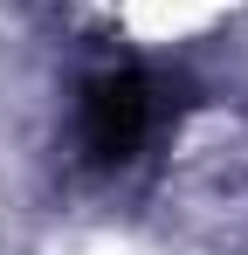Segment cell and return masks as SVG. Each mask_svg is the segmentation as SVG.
Here are the masks:
<instances>
[{"label": "cell", "mask_w": 248, "mask_h": 255, "mask_svg": "<svg viewBox=\"0 0 248 255\" xmlns=\"http://www.w3.org/2000/svg\"><path fill=\"white\" fill-rule=\"evenodd\" d=\"M145 125H152V90L138 76H104L90 90V152L97 159H131Z\"/></svg>", "instance_id": "obj_1"}]
</instances>
